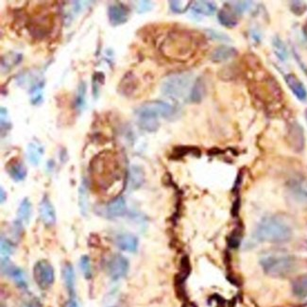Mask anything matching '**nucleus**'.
I'll return each instance as SVG.
<instances>
[{
	"instance_id": "f257e3e1",
	"label": "nucleus",
	"mask_w": 307,
	"mask_h": 307,
	"mask_svg": "<svg viewBox=\"0 0 307 307\" xmlns=\"http://www.w3.org/2000/svg\"><path fill=\"white\" fill-rule=\"evenodd\" d=\"M196 49L194 37L186 31H176L162 42L161 50L168 58L185 61L190 58Z\"/></svg>"
},
{
	"instance_id": "f03ea898",
	"label": "nucleus",
	"mask_w": 307,
	"mask_h": 307,
	"mask_svg": "<svg viewBox=\"0 0 307 307\" xmlns=\"http://www.w3.org/2000/svg\"><path fill=\"white\" fill-rule=\"evenodd\" d=\"M135 114L140 127L154 133L159 128V117H170L174 114V108L164 101H150L138 107Z\"/></svg>"
},
{
	"instance_id": "7ed1b4c3",
	"label": "nucleus",
	"mask_w": 307,
	"mask_h": 307,
	"mask_svg": "<svg viewBox=\"0 0 307 307\" xmlns=\"http://www.w3.org/2000/svg\"><path fill=\"white\" fill-rule=\"evenodd\" d=\"M292 229L283 220L276 216L264 219L257 227L255 238L261 242L284 243L292 238Z\"/></svg>"
},
{
	"instance_id": "20e7f679",
	"label": "nucleus",
	"mask_w": 307,
	"mask_h": 307,
	"mask_svg": "<svg viewBox=\"0 0 307 307\" xmlns=\"http://www.w3.org/2000/svg\"><path fill=\"white\" fill-rule=\"evenodd\" d=\"M91 168L92 174L104 172V176L95 180L102 188L111 187L116 182H119L121 179L120 165L119 162H117L116 155H114L113 153H101L94 159V162L91 164Z\"/></svg>"
},
{
	"instance_id": "39448f33",
	"label": "nucleus",
	"mask_w": 307,
	"mask_h": 307,
	"mask_svg": "<svg viewBox=\"0 0 307 307\" xmlns=\"http://www.w3.org/2000/svg\"><path fill=\"white\" fill-rule=\"evenodd\" d=\"M264 272L273 277H286L296 273L300 263L298 258L290 255H270L261 260Z\"/></svg>"
},
{
	"instance_id": "423d86ee",
	"label": "nucleus",
	"mask_w": 307,
	"mask_h": 307,
	"mask_svg": "<svg viewBox=\"0 0 307 307\" xmlns=\"http://www.w3.org/2000/svg\"><path fill=\"white\" fill-rule=\"evenodd\" d=\"M192 87V76L187 73H180L168 76L162 81L161 90L166 97L182 99L186 96H190Z\"/></svg>"
},
{
	"instance_id": "0eeeda50",
	"label": "nucleus",
	"mask_w": 307,
	"mask_h": 307,
	"mask_svg": "<svg viewBox=\"0 0 307 307\" xmlns=\"http://www.w3.org/2000/svg\"><path fill=\"white\" fill-rule=\"evenodd\" d=\"M33 277L41 290H48L52 285L55 279L51 264L47 260L38 261L33 267Z\"/></svg>"
},
{
	"instance_id": "6e6552de",
	"label": "nucleus",
	"mask_w": 307,
	"mask_h": 307,
	"mask_svg": "<svg viewBox=\"0 0 307 307\" xmlns=\"http://www.w3.org/2000/svg\"><path fill=\"white\" fill-rule=\"evenodd\" d=\"M129 270V261L120 255L112 256L106 264V272L113 280L124 277Z\"/></svg>"
},
{
	"instance_id": "1a4fd4ad",
	"label": "nucleus",
	"mask_w": 307,
	"mask_h": 307,
	"mask_svg": "<svg viewBox=\"0 0 307 307\" xmlns=\"http://www.w3.org/2000/svg\"><path fill=\"white\" fill-rule=\"evenodd\" d=\"M52 28V19L47 15H39L30 21L29 29L30 33L34 37L44 38L47 36Z\"/></svg>"
},
{
	"instance_id": "9d476101",
	"label": "nucleus",
	"mask_w": 307,
	"mask_h": 307,
	"mask_svg": "<svg viewBox=\"0 0 307 307\" xmlns=\"http://www.w3.org/2000/svg\"><path fill=\"white\" fill-rule=\"evenodd\" d=\"M108 17L113 27L126 23L129 18V10L121 3L112 4L108 8Z\"/></svg>"
},
{
	"instance_id": "9b49d317",
	"label": "nucleus",
	"mask_w": 307,
	"mask_h": 307,
	"mask_svg": "<svg viewBox=\"0 0 307 307\" xmlns=\"http://www.w3.org/2000/svg\"><path fill=\"white\" fill-rule=\"evenodd\" d=\"M39 215L41 221L46 226H52L56 221L55 209L47 196L43 197L39 204Z\"/></svg>"
},
{
	"instance_id": "f8f14e48",
	"label": "nucleus",
	"mask_w": 307,
	"mask_h": 307,
	"mask_svg": "<svg viewBox=\"0 0 307 307\" xmlns=\"http://www.w3.org/2000/svg\"><path fill=\"white\" fill-rule=\"evenodd\" d=\"M288 142L291 148L296 151H302L304 147L303 130L296 122L290 125V130H288Z\"/></svg>"
},
{
	"instance_id": "ddd939ff",
	"label": "nucleus",
	"mask_w": 307,
	"mask_h": 307,
	"mask_svg": "<svg viewBox=\"0 0 307 307\" xmlns=\"http://www.w3.org/2000/svg\"><path fill=\"white\" fill-rule=\"evenodd\" d=\"M284 81L287 86L290 87L292 93L295 95L296 98L301 101H304L307 99V90L304 84L300 81L297 76L290 73L284 77Z\"/></svg>"
},
{
	"instance_id": "4468645a",
	"label": "nucleus",
	"mask_w": 307,
	"mask_h": 307,
	"mask_svg": "<svg viewBox=\"0 0 307 307\" xmlns=\"http://www.w3.org/2000/svg\"><path fill=\"white\" fill-rule=\"evenodd\" d=\"M116 245L128 252H135L138 248V239L131 233H121L116 238Z\"/></svg>"
},
{
	"instance_id": "2eb2a0df",
	"label": "nucleus",
	"mask_w": 307,
	"mask_h": 307,
	"mask_svg": "<svg viewBox=\"0 0 307 307\" xmlns=\"http://www.w3.org/2000/svg\"><path fill=\"white\" fill-rule=\"evenodd\" d=\"M6 170L14 182H22L27 176V168L23 162L17 159H13L8 162Z\"/></svg>"
},
{
	"instance_id": "dca6fc26",
	"label": "nucleus",
	"mask_w": 307,
	"mask_h": 307,
	"mask_svg": "<svg viewBox=\"0 0 307 307\" xmlns=\"http://www.w3.org/2000/svg\"><path fill=\"white\" fill-rule=\"evenodd\" d=\"M218 18L222 26L229 29L236 27L238 23V13L232 10L230 5H226L221 9L218 13Z\"/></svg>"
},
{
	"instance_id": "f3484780",
	"label": "nucleus",
	"mask_w": 307,
	"mask_h": 307,
	"mask_svg": "<svg viewBox=\"0 0 307 307\" xmlns=\"http://www.w3.org/2000/svg\"><path fill=\"white\" fill-rule=\"evenodd\" d=\"M127 210L126 202L123 197H117L106 206V214L110 218H118L125 214Z\"/></svg>"
},
{
	"instance_id": "a211bd4d",
	"label": "nucleus",
	"mask_w": 307,
	"mask_h": 307,
	"mask_svg": "<svg viewBox=\"0 0 307 307\" xmlns=\"http://www.w3.org/2000/svg\"><path fill=\"white\" fill-rule=\"evenodd\" d=\"M237 55H238V51L236 48L227 47V46H221V47H216L213 51L211 55V60L214 63H222L236 57Z\"/></svg>"
},
{
	"instance_id": "6ab92c4d",
	"label": "nucleus",
	"mask_w": 307,
	"mask_h": 307,
	"mask_svg": "<svg viewBox=\"0 0 307 307\" xmlns=\"http://www.w3.org/2000/svg\"><path fill=\"white\" fill-rule=\"evenodd\" d=\"M192 10L197 14L210 16L216 12V5L211 1H195L192 5Z\"/></svg>"
},
{
	"instance_id": "aec40b11",
	"label": "nucleus",
	"mask_w": 307,
	"mask_h": 307,
	"mask_svg": "<svg viewBox=\"0 0 307 307\" xmlns=\"http://www.w3.org/2000/svg\"><path fill=\"white\" fill-rule=\"evenodd\" d=\"M64 284L66 288L68 290L70 295H74L75 293V273H74V268L72 265L69 263H66L64 265Z\"/></svg>"
},
{
	"instance_id": "412c9836",
	"label": "nucleus",
	"mask_w": 307,
	"mask_h": 307,
	"mask_svg": "<svg viewBox=\"0 0 307 307\" xmlns=\"http://www.w3.org/2000/svg\"><path fill=\"white\" fill-rule=\"evenodd\" d=\"M292 290L297 297L307 299V274H303L296 279L292 284Z\"/></svg>"
},
{
	"instance_id": "4be33fe9",
	"label": "nucleus",
	"mask_w": 307,
	"mask_h": 307,
	"mask_svg": "<svg viewBox=\"0 0 307 307\" xmlns=\"http://www.w3.org/2000/svg\"><path fill=\"white\" fill-rule=\"evenodd\" d=\"M31 212H32L31 203L28 197H25L18 208V221L24 223H29V219L31 216Z\"/></svg>"
},
{
	"instance_id": "5701e85b",
	"label": "nucleus",
	"mask_w": 307,
	"mask_h": 307,
	"mask_svg": "<svg viewBox=\"0 0 307 307\" xmlns=\"http://www.w3.org/2000/svg\"><path fill=\"white\" fill-rule=\"evenodd\" d=\"M44 154V149L41 146L29 143L27 149V155L29 158V162L33 166H38L41 161V157Z\"/></svg>"
},
{
	"instance_id": "b1692460",
	"label": "nucleus",
	"mask_w": 307,
	"mask_h": 307,
	"mask_svg": "<svg viewBox=\"0 0 307 307\" xmlns=\"http://www.w3.org/2000/svg\"><path fill=\"white\" fill-rule=\"evenodd\" d=\"M79 205L81 209V214L86 215L89 208V197L85 180H82L81 186L79 188Z\"/></svg>"
},
{
	"instance_id": "393cba45",
	"label": "nucleus",
	"mask_w": 307,
	"mask_h": 307,
	"mask_svg": "<svg viewBox=\"0 0 307 307\" xmlns=\"http://www.w3.org/2000/svg\"><path fill=\"white\" fill-rule=\"evenodd\" d=\"M22 60V56L17 53H9L1 60V70L2 72H7L12 69L14 65L19 64Z\"/></svg>"
},
{
	"instance_id": "a878e982",
	"label": "nucleus",
	"mask_w": 307,
	"mask_h": 307,
	"mask_svg": "<svg viewBox=\"0 0 307 307\" xmlns=\"http://www.w3.org/2000/svg\"><path fill=\"white\" fill-rule=\"evenodd\" d=\"M205 95V84L202 79H197L192 87L189 99L192 102H201Z\"/></svg>"
},
{
	"instance_id": "bb28decb",
	"label": "nucleus",
	"mask_w": 307,
	"mask_h": 307,
	"mask_svg": "<svg viewBox=\"0 0 307 307\" xmlns=\"http://www.w3.org/2000/svg\"><path fill=\"white\" fill-rule=\"evenodd\" d=\"M85 96H86V84L84 81H81L78 88V93L76 98V107L78 110H82L85 106Z\"/></svg>"
},
{
	"instance_id": "cd10ccee",
	"label": "nucleus",
	"mask_w": 307,
	"mask_h": 307,
	"mask_svg": "<svg viewBox=\"0 0 307 307\" xmlns=\"http://www.w3.org/2000/svg\"><path fill=\"white\" fill-rule=\"evenodd\" d=\"M9 273L11 274L12 278L14 280L15 284H17L19 287H22V288L27 287L28 284H27V281H26L25 274H24L23 272H22L20 268L12 267V268L10 269Z\"/></svg>"
},
{
	"instance_id": "c85d7f7f",
	"label": "nucleus",
	"mask_w": 307,
	"mask_h": 307,
	"mask_svg": "<svg viewBox=\"0 0 307 307\" xmlns=\"http://www.w3.org/2000/svg\"><path fill=\"white\" fill-rule=\"evenodd\" d=\"M191 1H186V0H180V1H170L169 6L172 12L175 13H184L186 12L188 8L190 7Z\"/></svg>"
},
{
	"instance_id": "c756f323",
	"label": "nucleus",
	"mask_w": 307,
	"mask_h": 307,
	"mask_svg": "<svg viewBox=\"0 0 307 307\" xmlns=\"http://www.w3.org/2000/svg\"><path fill=\"white\" fill-rule=\"evenodd\" d=\"M273 47H274V51L279 58L283 61L287 58V51H286L285 46H284V43L279 39L278 37H276L273 40Z\"/></svg>"
},
{
	"instance_id": "7c9ffc66",
	"label": "nucleus",
	"mask_w": 307,
	"mask_h": 307,
	"mask_svg": "<svg viewBox=\"0 0 307 307\" xmlns=\"http://www.w3.org/2000/svg\"><path fill=\"white\" fill-rule=\"evenodd\" d=\"M80 266H81V270H82L84 277L86 279L91 278L92 277V266H91L90 258L86 255H83L81 258Z\"/></svg>"
},
{
	"instance_id": "2f4dec72",
	"label": "nucleus",
	"mask_w": 307,
	"mask_h": 307,
	"mask_svg": "<svg viewBox=\"0 0 307 307\" xmlns=\"http://www.w3.org/2000/svg\"><path fill=\"white\" fill-rule=\"evenodd\" d=\"M14 246L13 244L8 240L7 238H1V256L2 258H8L9 255H12L13 252Z\"/></svg>"
},
{
	"instance_id": "473e14b6",
	"label": "nucleus",
	"mask_w": 307,
	"mask_h": 307,
	"mask_svg": "<svg viewBox=\"0 0 307 307\" xmlns=\"http://www.w3.org/2000/svg\"><path fill=\"white\" fill-rule=\"evenodd\" d=\"M103 82H104V74H102L101 72H98L93 76L92 84H93V95L95 99L99 98V84H101Z\"/></svg>"
},
{
	"instance_id": "72a5a7b5",
	"label": "nucleus",
	"mask_w": 307,
	"mask_h": 307,
	"mask_svg": "<svg viewBox=\"0 0 307 307\" xmlns=\"http://www.w3.org/2000/svg\"><path fill=\"white\" fill-rule=\"evenodd\" d=\"M144 180V174L143 171L141 170V168H134L132 170V183L133 186L139 187Z\"/></svg>"
},
{
	"instance_id": "f704fd0d",
	"label": "nucleus",
	"mask_w": 307,
	"mask_h": 307,
	"mask_svg": "<svg viewBox=\"0 0 307 307\" xmlns=\"http://www.w3.org/2000/svg\"><path fill=\"white\" fill-rule=\"evenodd\" d=\"M232 4L234 5H230L232 7V10L237 13H242V12L247 11L250 7L251 2L250 1H234L232 2Z\"/></svg>"
},
{
	"instance_id": "c9c22d12",
	"label": "nucleus",
	"mask_w": 307,
	"mask_h": 307,
	"mask_svg": "<svg viewBox=\"0 0 307 307\" xmlns=\"http://www.w3.org/2000/svg\"><path fill=\"white\" fill-rule=\"evenodd\" d=\"M290 9L293 13H295L297 15H301L304 13V12H306L307 5L301 1H294L291 3Z\"/></svg>"
},
{
	"instance_id": "e433bc0d",
	"label": "nucleus",
	"mask_w": 307,
	"mask_h": 307,
	"mask_svg": "<svg viewBox=\"0 0 307 307\" xmlns=\"http://www.w3.org/2000/svg\"><path fill=\"white\" fill-rule=\"evenodd\" d=\"M0 113H1V131L3 133L4 129H5V131L10 130L12 127V124L9 120V115H8V111H7L6 108L1 107V112Z\"/></svg>"
},
{
	"instance_id": "4c0bfd02",
	"label": "nucleus",
	"mask_w": 307,
	"mask_h": 307,
	"mask_svg": "<svg viewBox=\"0 0 307 307\" xmlns=\"http://www.w3.org/2000/svg\"><path fill=\"white\" fill-rule=\"evenodd\" d=\"M138 12H145L151 11L152 5L151 1H139L138 2Z\"/></svg>"
},
{
	"instance_id": "58836bf2",
	"label": "nucleus",
	"mask_w": 307,
	"mask_h": 307,
	"mask_svg": "<svg viewBox=\"0 0 307 307\" xmlns=\"http://www.w3.org/2000/svg\"><path fill=\"white\" fill-rule=\"evenodd\" d=\"M64 307H80L79 306V304L77 303V301H74V300H69V301H66L65 303H64Z\"/></svg>"
},
{
	"instance_id": "ea45409f",
	"label": "nucleus",
	"mask_w": 307,
	"mask_h": 307,
	"mask_svg": "<svg viewBox=\"0 0 307 307\" xmlns=\"http://www.w3.org/2000/svg\"><path fill=\"white\" fill-rule=\"evenodd\" d=\"M0 193H1V198H0V201H1V203H4V202L6 201V192L4 191L3 187L0 188Z\"/></svg>"
},
{
	"instance_id": "a19ab883",
	"label": "nucleus",
	"mask_w": 307,
	"mask_h": 307,
	"mask_svg": "<svg viewBox=\"0 0 307 307\" xmlns=\"http://www.w3.org/2000/svg\"><path fill=\"white\" fill-rule=\"evenodd\" d=\"M303 34H304V37L306 38L307 40V21L304 24V26H303Z\"/></svg>"
},
{
	"instance_id": "79ce46f5",
	"label": "nucleus",
	"mask_w": 307,
	"mask_h": 307,
	"mask_svg": "<svg viewBox=\"0 0 307 307\" xmlns=\"http://www.w3.org/2000/svg\"><path fill=\"white\" fill-rule=\"evenodd\" d=\"M304 116H305V120L307 122V109L305 110V113H304Z\"/></svg>"
},
{
	"instance_id": "37998d69",
	"label": "nucleus",
	"mask_w": 307,
	"mask_h": 307,
	"mask_svg": "<svg viewBox=\"0 0 307 307\" xmlns=\"http://www.w3.org/2000/svg\"><path fill=\"white\" fill-rule=\"evenodd\" d=\"M26 307H34L32 304H28V305H26Z\"/></svg>"
}]
</instances>
